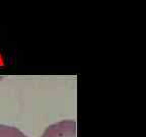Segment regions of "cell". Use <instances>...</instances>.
I'll use <instances>...</instances> for the list:
<instances>
[{
	"instance_id": "cell-1",
	"label": "cell",
	"mask_w": 146,
	"mask_h": 137,
	"mask_svg": "<svg viewBox=\"0 0 146 137\" xmlns=\"http://www.w3.org/2000/svg\"><path fill=\"white\" fill-rule=\"evenodd\" d=\"M41 137H76V122L64 120L49 126Z\"/></svg>"
},
{
	"instance_id": "cell-2",
	"label": "cell",
	"mask_w": 146,
	"mask_h": 137,
	"mask_svg": "<svg viewBox=\"0 0 146 137\" xmlns=\"http://www.w3.org/2000/svg\"><path fill=\"white\" fill-rule=\"evenodd\" d=\"M0 137H27L25 133L15 127L0 125Z\"/></svg>"
}]
</instances>
